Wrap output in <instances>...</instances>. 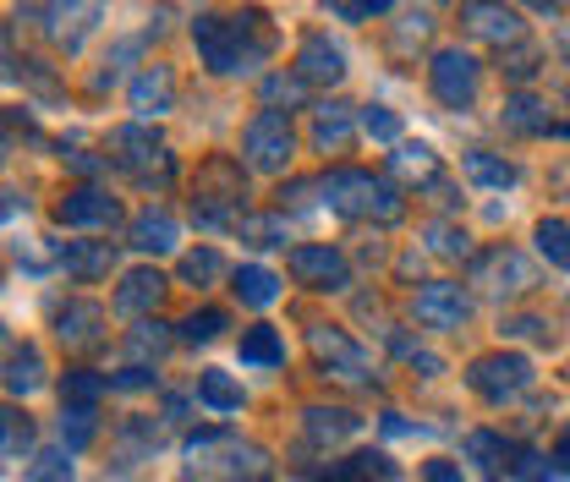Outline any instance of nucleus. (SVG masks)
I'll return each mask as SVG.
<instances>
[{"instance_id": "f257e3e1", "label": "nucleus", "mask_w": 570, "mask_h": 482, "mask_svg": "<svg viewBox=\"0 0 570 482\" xmlns=\"http://www.w3.org/2000/svg\"><path fill=\"white\" fill-rule=\"evenodd\" d=\"M193 45H198V61L214 77H242V71H258L275 56V28L264 11H230V17H198L193 22Z\"/></svg>"}, {"instance_id": "f03ea898", "label": "nucleus", "mask_w": 570, "mask_h": 482, "mask_svg": "<svg viewBox=\"0 0 570 482\" xmlns=\"http://www.w3.org/2000/svg\"><path fill=\"white\" fill-rule=\"evenodd\" d=\"M318 198L330 204V214H346V219H379V225L406 219L401 187L390 176H367V170H330V176H318Z\"/></svg>"}, {"instance_id": "7ed1b4c3", "label": "nucleus", "mask_w": 570, "mask_h": 482, "mask_svg": "<svg viewBox=\"0 0 570 482\" xmlns=\"http://www.w3.org/2000/svg\"><path fill=\"white\" fill-rule=\"evenodd\" d=\"M110 165L116 170H127L138 187H154V193H165L170 181H176V159H170V148L159 132H148V127H116L110 132Z\"/></svg>"}, {"instance_id": "20e7f679", "label": "nucleus", "mask_w": 570, "mask_h": 482, "mask_svg": "<svg viewBox=\"0 0 570 482\" xmlns=\"http://www.w3.org/2000/svg\"><path fill=\"white\" fill-rule=\"evenodd\" d=\"M242 198H247V176L230 154H214L198 170V198H193V219L198 225H236L242 219Z\"/></svg>"}, {"instance_id": "39448f33", "label": "nucleus", "mask_w": 570, "mask_h": 482, "mask_svg": "<svg viewBox=\"0 0 570 482\" xmlns=\"http://www.w3.org/2000/svg\"><path fill=\"white\" fill-rule=\"evenodd\" d=\"M187 450L209 466L219 482H269V455L258 450V444H242V439H225V433H193L187 439Z\"/></svg>"}, {"instance_id": "423d86ee", "label": "nucleus", "mask_w": 570, "mask_h": 482, "mask_svg": "<svg viewBox=\"0 0 570 482\" xmlns=\"http://www.w3.org/2000/svg\"><path fill=\"white\" fill-rule=\"evenodd\" d=\"M242 154H247V170L258 176H285L291 159H296V138H291V121L281 110H258L242 132Z\"/></svg>"}, {"instance_id": "0eeeda50", "label": "nucleus", "mask_w": 570, "mask_h": 482, "mask_svg": "<svg viewBox=\"0 0 570 482\" xmlns=\"http://www.w3.org/2000/svg\"><path fill=\"white\" fill-rule=\"evenodd\" d=\"M466 384H472L489 406H504V401H515V395L532 384V362L515 356V351H489V356H478V362L466 367Z\"/></svg>"}, {"instance_id": "6e6552de", "label": "nucleus", "mask_w": 570, "mask_h": 482, "mask_svg": "<svg viewBox=\"0 0 570 482\" xmlns=\"http://www.w3.org/2000/svg\"><path fill=\"white\" fill-rule=\"evenodd\" d=\"M105 6L110 0H45V39L56 45V50H67L77 56L82 45H88V33L105 22Z\"/></svg>"}, {"instance_id": "1a4fd4ad", "label": "nucleus", "mask_w": 570, "mask_h": 482, "mask_svg": "<svg viewBox=\"0 0 570 482\" xmlns=\"http://www.w3.org/2000/svg\"><path fill=\"white\" fill-rule=\"evenodd\" d=\"M307 345H313V356H318V367L330 378H341V384H373V362H367V351L346 329L318 324V329H307Z\"/></svg>"}, {"instance_id": "9d476101", "label": "nucleus", "mask_w": 570, "mask_h": 482, "mask_svg": "<svg viewBox=\"0 0 570 482\" xmlns=\"http://www.w3.org/2000/svg\"><path fill=\"white\" fill-rule=\"evenodd\" d=\"M472 285H478L483 296H494V302H510V296L532 291L538 275H532V264H527L515 247H489V253L472 258Z\"/></svg>"}, {"instance_id": "9b49d317", "label": "nucleus", "mask_w": 570, "mask_h": 482, "mask_svg": "<svg viewBox=\"0 0 570 482\" xmlns=\"http://www.w3.org/2000/svg\"><path fill=\"white\" fill-rule=\"evenodd\" d=\"M478 61L461 50V45H450V50H439L433 56V67H428V82H433V99L444 105V110H472V99H478Z\"/></svg>"}, {"instance_id": "f8f14e48", "label": "nucleus", "mask_w": 570, "mask_h": 482, "mask_svg": "<svg viewBox=\"0 0 570 482\" xmlns=\"http://www.w3.org/2000/svg\"><path fill=\"white\" fill-rule=\"evenodd\" d=\"M461 22L472 39L483 45H499V50H515L527 39V22L504 6V0H461Z\"/></svg>"}, {"instance_id": "ddd939ff", "label": "nucleus", "mask_w": 570, "mask_h": 482, "mask_svg": "<svg viewBox=\"0 0 570 482\" xmlns=\"http://www.w3.org/2000/svg\"><path fill=\"white\" fill-rule=\"evenodd\" d=\"M291 275L302 279L307 291H346L352 285V264L330 242H307V247H291Z\"/></svg>"}, {"instance_id": "4468645a", "label": "nucleus", "mask_w": 570, "mask_h": 482, "mask_svg": "<svg viewBox=\"0 0 570 482\" xmlns=\"http://www.w3.org/2000/svg\"><path fill=\"white\" fill-rule=\"evenodd\" d=\"M412 318H417L423 329H461V324L472 318V296H466L461 285H450V279H433V285L417 291Z\"/></svg>"}, {"instance_id": "2eb2a0df", "label": "nucleus", "mask_w": 570, "mask_h": 482, "mask_svg": "<svg viewBox=\"0 0 570 482\" xmlns=\"http://www.w3.org/2000/svg\"><path fill=\"white\" fill-rule=\"evenodd\" d=\"M56 219H61L67 230H88V225H94V230H110V225L121 219V204H116L105 187H88V181H82V187H67V193H61Z\"/></svg>"}, {"instance_id": "dca6fc26", "label": "nucleus", "mask_w": 570, "mask_h": 482, "mask_svg": "<svg viewBox=\"0 0 570 482\" xmlns=\"http://www.w3.org/2000/svg\"><path fill=\"white\" fill-rule=\"evenodd\" d=\"M127 105H132L138 121H154V116L176 110V71L165 67V61H148V67L132 77V88H127Z\"/></svg>"}, {"instance_id": "f3484780", "label": "nucleus", "mask_w": 570, "mask_h": 482, "mask_svg": "<svg viewBox=\"0 0 570 482\" xmlns=\"http://www.w3.org/2000/svg\"><path fill=\"white\" fill-rule=\"evenodd\" d=\"M56 341L67 351H94L105 341V307L99 302H67L56 307Z\"/></svg>"}, {"instance_id": "a211bd4d", "label": "nucleus", "mask_w": 570, "mask_h": 482, "mask_svg": "<svg viewBox=\"0 0 570 482\" xmlns=\"http://www.w3.org/2000/svg\"><path fill=\"white\" fill-rule=\"evenodd\" d=\"M296 71H302V82H341L346 77V50L330 39V33H307L302 39V50H296Z\"/></svg>"}, {"instance_id": "6ab92c4d", "label": "nucleus", "mask_w": 570, "mask_h": 482, "mask_svg": "<svg viewBox=\"0 0 570 482\" xmlns=\"http://www.w3.org/2000/svg\"><path fill=\"white\" fill-rule=\"evenodd\" d=\"M56 264L71 279H105L116 269V242H61L56 247Z\"/></svg>"}, {"instance_id": "aec40b11", "label": "nucleus", "mask_w": 570, "mask_h": 482, "mask_svg": "<svg viewBox=\"0 0 570 482\" xmlns=\"http://www.w3.org/2000/svg\"><path fill=\"white\" fill-rule=\"evenodd\" d=\"M159 302H165V275L159 269H132L116 285V313H127V318H148Z\"/></svg>"}, {"instance_id": "412c9836", "label": "nucleus", "mask_w": 570, "mask_h": 482, "mask_svg": "<svg viewBox=\"0 0 570 482\" xmlns=\"http://www.w3.org/2000/svg\"><path fill=\"white\" fill-rule=\"evenodd\" d=\"M176 236H181V225L165 214V208H142L138 219H132V230H127V242L148 253V258H159V253H176Z\"/></svg>"}, {"instance_id": "4be33fe9", "label": "nucleus", "mask_w": 570, "mask_h": 482, "mask_svg": "<svg viewBox=\"0 0 570 482\" xmlns=\"http://www.w3.org/2000/svg\"><path fill=\"white\" fill-rule=\"evenodd\" d=\"M0 378H6V395H17V401L39 395L45 390V356H39V345H17Z\"/></svg>"}, {"instance_id": "5701e85b", "label": "nucleus", "mask_w": 570, "mask_h": 482, "mask_svg": "<svg viewBox=\"0 0 570 482\" xmlns=\"http://www.w3.org/2000/svg\"><path fill=\"white\" fill-rule=\"evenodd\" d=\"M313 142H318L324 154H341V148L352 142V105L324 99V105L313 110Z\"/></svg>"}, {"instance_id": "b1692460", "label": "nucleus", "mask_w": 570, "mask_h": 482, "mask_svg": "<svg viewBox=\"0 0 570 482\" xmlns=\"http://www.w3.org/2000/svg\"><path fill=\"white\" fill-rule=\"evenodd\" d=\"M390 176H395V181L433 187V181H439V159H433L428 142H395V154H390Z\"/></svg>"}, {"instance_id": "393cba45", "label": "nucleus", "mask_w": 570, "mask_h": 482, "mask_svg": "<svg viewBox=\"0 0 570 482\" xmlns=\"http://www.w3.org/2000/svg\"><path fill=\"white\" fill-rule=\"evenodd\" d=\"M461 170H466V181H478V187H489V193L515 187V165H510L504 154H489V148H472V154L461 159Z\"/></svg>"}, {"instance_id": "a878e982", "label": "nucleus", "mask_w": 570, "mask_h": 482, "mask_svg": "<svg viewBox=\"0 0 570 482\" xmlns=\"http://www.w3.org/2000/svg\"><path fill=\"white\" fill-rule=\"evenodd\" d=\"M356 422H362V416H352L346 406H313V412H302V427H307L313 444H341V439H352Z\"/></svg>"}, {"instance_id": "bb28decb", "label": "nucleus", "mask_w": 570, "mask_h": 482, "mask_svg": "<svg viewBox=\"0 0 570 482\" xmlns=\"http://www.w3.org/2000/svg\"><path fill=\"white\" fill-rule=\"evenodd\" d=\"M258 99H264V110H296L302 99H307V82H302V71H269L264 82H258Z\"/></svg>"}, {"instance_id": "cd10ccee", "label": "nucleus", "mask_w": 570, "mask_h": 482, "mask_svg": "<svg viewBox=\"0 0 570 482\" xmlns=\"http://www.w3.org/2000/svg\"><path fill=\"white\" fill-rule=\"evenodd\" d=\"M170 345H176L170 324H159V318H138V329L127 335V356H132V362H148V356L159 362V356H165Z\"/></svg>"}, {"instance_id": "c85d7f7f", "label": "nucleus", "mask_w": 570, "mask_h": 482, "mask_svg": "<svg viewBox=\"0 0 570 482\" xmlns=\"http://www.w3.org/2000/svg\"><path fill=\"white\" fill-rule=\"evenodd\" d=\"M236 236L247 247H285V208H275V214H242Z\"/></svg>"}, {"instance_id": "c756f323", "label": "nucleus", "mask_w": 570, "mask_h": 482, "mask_svg": "<svg viewBox=\"0 0 570 482\" xmlns=\"http://www.w3.org/2000/svg\"><path fill=\"white\" fill-rule=\"evenodd\" d=\"M230 291L242 296V307H269L281 296V279L269 275V269H258V264H247V269H236Z\"/></svg>"}, {"instance_id": "7c9ffc66", "label": "nucleus", "mask_w": 570, "mask_h": 482, "mask_svg": "<svg viewBox=\"0 0 570 482\" xmlns=\"http://www.w3.org/2000/svg\"><path fill=\"white\" fill-rule=\"evenodd\" d=\"M198 401H204L209 412H242V384H236L230 373L209 367V373H198Z\"/></svg>"}, {"instance_id": "2f4dec72", "label": "nucleus", "mask_w": 570, "mask_h": 482, "mask_svg": "<svg viewBox=\"0 0 570 482\" xmlns=\"http://www.w3.org/2000/svg\"><path fill=\"white\" fill-rule=\"evenodd\" d=\"M242 362H247V367H281L285 341L269 329V324H258V329H247V335H242Z\"/></svg>"}, {"instance_id": "473e14b6", "label": "nucleus", "mask_w": 570, "mask_h": 482, "mask_svg": "<svg viewBox=\"0 0 570 482\" xmlns=\"http://www.w3.org/2000/svg\"><path fill=\"white\" fill-rule=\"evenodd\" d=\"M94 433H99V412L94 406H61V450H88L94 444Z\"/></svg>"}, {"instance_id": "72a5a7b5", "label": "nucleus", "mask_w": 570, "mask_h": 482, "mask_svg": "<svg viewBox=\"0 0 570 482\" xmlns=\"http://www.w3.org/2000/svg\"><path fill=\"white\" fill-rule=\"evenodd\" d=\"M504 127H515V132H549L554 121H549V105L543 99L515 94V99H504Z\"/></svg>"}, {"instance_id": "f704fd0d", "label": "nucleus", "mask_w": 570, "mask_h": 482, "mask_svg": "<svg viewBox=\"0 0 570 482\" xmlns=\"http://www.w3.org/2000/svg\"><path fill=\"white\" fill-rule=\"evenodd\" d=\"M154 450H159V427L142 416H127L121 422V461H154Z\"/></svg>"}, {"instance_id": "c9c22d12", "label": "nucleus", "mask_w": 570, "mask_h": 482, "mask_svg": "<svg viewBox=\"0 0 570 482\" xmlns=\"http://www.w3.org/2000/svg\"><path fill=\"white\" fill-rule=\"evenodd\" d=\"M99 395H105V378L88 367H71L61 378V406H99Z\"/></svg>"}, {"instance_id": "e433bc0d", "label": "nucleus", "mask_w": 570, "mask_h": 482, "mask_svg": "<svg viewBox=\"0 0 570 482\" xmlns=\"http://www.w3.org/2000/svg\"><path fill=\"white\" fill-rule=\"evenodd\" d=\"M428 247H433L439 258H466V253H472V236H466L461 225H450V219H433V225H428Z\"/></svg>"}, {"instance_id": "4c0bfd02", "label": "nucleus", "mask_w": 570, "mask_h": 482, "mask_svg": "<svg viewBox=\"0 0 570 482\" xmlns=\"http://www.w3.org/2000/svg\"><path fill=\"white\" fill-rule=\"evenodd\" d=\"M356 121H362V132H367L373 142H390V148L401 142V116H395L390 105H362Z\"/></svg>"}, {"instance_id": "58836bf2", "label": "nucleus", "mask_w": 570, "mask_h": 482, "mask_svg": "<svg viewBox=\"0 0 570 482\" xmlns=\"http://www.w3.org/2000/svg\"><path fill=\"white\" fill-rule=\"evenodd\" d=\"M230 318L219 313V307H204V313H193V318H181V335L176 341H187V345H209L219 341V329H225Z\"/></svg>"}, {"instance_id": "ea45409f", "label": "nucleus", "mask_w": 570, "mask_h": 482, "mask_svg": "<svg viewBox=\"0 0 570 482\" xmlns=\"http://www.w3.org/2000/svg\"><path fill=\"white\" fill-rule=\"evenodd\" d=\"M538 253H543L549 264H566L570 269V225L566 219H543V225H538Z\"/></svg>"}, {"instance_id": "a19ab883", "label": "nucleus", "mask_w": 570, "mask_h": 482, "mask_svg": "<svg viewBox=\"0 0 570 482\" xmlns=\"http://www.w3.org/2000/svg\"><path fill=\"white\" fill-rule=\"evenodd\" d=\"M219 275H225V258H219L214 247H198V253L181 258V279H187V285H214Z\"/></svg>"}, {"instance_id": "79ce46f5", "label": "nucleus", "mask_w": 570, "mask_h": 482, "mask_svg": "<svg viewBox=\"0 0 570 482\" xmlns=\"http://www.w3.org/2000/svg\"><path fill=\"white\" fill-rule=\"evenodd\" d=\"M28 482H71V450H45V455H33Z\"/></svg>"}, {"instance_id": "37998d69", "label": "nucleus", "mask_w": 570, "mask_h": 482, "mask_svg": "<svg viewBox=\"0 0 570 482\" xmlns=\"http://www.w3.org/2000/svg\"><path fill=\"white\" fill-rule=\"evenodd\" d=\"M466 455H472L478 466H489V472H494L499 461L510 455V444H504L499 433H466Z\"/></svg>"}, {"instance_id": "c03bdc74", "label": "nucleus", "mask_w": 570, "mask_h": 482, "mask_svg": "<svg viewBox=\"0 0 570 482\" xmlns=\"http://www.w3.org/2000/svg\"><path fill=\"white\" fill-rule=\"evenodd\" d=\"M110 390H154V367H142V362H127L116 378H110Z\"/></svg>"}, {"instance_id": "a18cd8bd", "label": "nucleus", "mask_w": 570, "mask_h": 482, "mask_svg": "<svg viewBox=\"0 0 570 482\" xmlns=\"http://www.w3.org/2000/svg\"><path fill=\"white\" fill-rule=\"evenodd\" d=\"M6 444H28V422L0 406V450H6Z\"/></svg>"}, {"instance_id": "49530a36", "label": "nucleus", "mask_w": 570, "mask_h": 482, "mask_svg": "<svg viewBox=\"0 0 570 482\" xmlns=\"http://www.w3.org/2000/svg\"><path fill=\"white\" fill-rule=\"evenodd\" d=\"M423 482H466V472L455 461H428L423 466Z\"/></svg>"}, {"instance_id": "de8ad7c7", "label": "nucleus", "mask_w": 570, "mask_h": 482, "mask_svg": "<svg viewBox=\"0 0 570 482\" xmlns=\"http://www.w3.org/2000/svg\"><path fill=\"white\" fill-rule=\"evenodd\" d=\"M428 33H433V22H428V17H406V28H401V45H395V50H406V45H423Z\"/></svg>"}, {"instance_id": "09e8293b", "label": "nucleus", "mask_w": 570, "mask_h": 482, "mask_svg": "<svg viewBox=\"0 0 570 482\" xmlns=\"http://www.w3.org/2000/svg\"><path fill=\"white\" fill-rule=\"evenodd\" d=\"M549 466L560 472V478H570V427L554 439V450H549Z\"/></svg>"}, {"instance_id": "8fccbe9b", "label": "nucleus", "mask_w": 570, "mask_h": 482, "mask_svg": "<svg viewBox=\"0 0 570 482\" xmlns=\"http://www.w3.org/2000/svg\"><path fill=\"white\" fill-rule=\"evenodd\" d=\"M504 335H521V341H543V318H510Z\"/></svg>"}, {"instance_id": "3c124183", "label": "nucleus", "mask_w": 570, "mask_h": 482, "mask_svg": "<svg viewBox=\"0 0 570 482\" xmlns=\"http://www.w3.org/2000/svg\"><path fill=\"white\" fill-rule=\"evenodd\" d=\"M510 77H515V82H527V77H532V71H538V56H532V50H521V56H515V61H510Z\"/></svg>"}, {"instance_id": "603ef678", "label": "nucleus", "mask_w": 570, "mask_h": 482, "mask_svg": "<svg viewBox=\"0 0 570 482\" xmlns=\"http://www.w3.org/2000/svg\"><path fill=\"white\" fill-rule=\"evenodd\" d=\"M11 67H17V56H11V33L0 28V77H11Z\"/></svg>"}, {"instance_id": "864d4df0", "label": "nucleus", "mask_w": 570, "mask_h": 482, "mask_svg": "<svg viewBox=\"0 0 570 482\" xmlns=\"http://www.w3.org/2000/svg\"><path fill=\"white\" fill-rule=\"evenodd\" d=\"M17 208H22L17 193H0V225H6V219H17Z\"/></svg>"}, {"instance_id": "5fc2aeb1", "label": "nucleus", "mask_w": 570, "mask_h": 482, "mask_svg": "<svg viewBox=\"0 0 570 482\" xmlns=\"http://www.w3.org/2000/svg\"><path fill=\"white\" fill-rule=\"evenodd\" d=\"M373 11H390V0H356L352 17H373Z\"/></svg>"}, {"instance_id": "6e6d98bb", "label": "nucleus", "mask_w": 570, "mask_h": 482, "mask_svg": "<svg viewBox=\"0 0 570 482\" xmlns=\"http://www.w3.org/2000/svg\"><path fill=\"white\" fill-rule=\"evenodd\" d=\"M412 367H423L428 378H433V373H439V356H428V351H412Z\"/></svg>"}, {"instance_id": "4d7b16f0", "label": "nucleus", "mask_w": 570, "mask_h": 482, "mask_svg": "<svg viewBox=\"0 0 570 482\" xmlns=\"http://www.w3.org/2000/svg\"><path fill=\"white\" fill-rule=\"evenodd\" d=\"M11 351H17V345H11V335L0 329V373H6V362H11Z\"/></svg>"}, {"instance_id": "13d9d810", "label": "nucleus", "mask_w": 570, "mask_h": 482, "mask_svg": "<svg viewBox=\"0 0 570 482\" xmlns=\"http://www.w3.org/2000/svg\"><path fill=\"white\" fill-rule=\"evenodd\" d=\"M6 154H11V121L0 116V159H6Z\"/></svg>"}, {"instance_id": "bf43d9fd", "label": "nucleus", "mask_w": 570, "mask_h": 482, "mask_svg": "<svg viewBox=\"0 0 570 482\" xmlns=\"http://www.w3.org/2000/svg\"><path fill=\"white\" fill-rule=\"evenodd\" d=\"M521 6H532V11H554V0H521Z\"/></svg>"}, {"instance_id": "052dcab7", "label": "nucleus", "mask_w": 570, "mask_h": 482, "mask_svg": "<svg viewBox=\"0 0 570 482\" xmlns=\"http://www.w3.org/2000/svg\"><path fill=\"white\" fill-rule=\"evenodd\" d=\"M538 482H543V478H538Z\"/></svg>"}, {"instance_id": "680f3d73", "label": "nucleus", "mask_w": 570, "mask_h": 482, "mask_svg": "<svg viewBox=\"0 0 570 482\" xmlns=\"http://www.w3.org/2000/svg\"><path fill=\"white\" fill-rule=\"evenodd\" d=\"M566 6H570V0H566Z\"/></svg>"}]
</instances>
